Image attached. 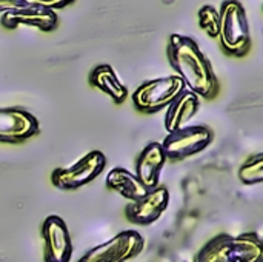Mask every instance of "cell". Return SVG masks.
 Listing matches in <instances>:
<instances>
[{
    "label": "cell",
    "mask_w": 263,
    "mask_h": 262,
    "mask_svg": "<svg viewBox=\"0 0 263 262\" xmlns=\"http://www.w3.org/2000/svg\"><path fill=\"white\" fill-rule=\"evenodd\" d=\"M166 161L168 159L159 142H151L142 150L136 162V178L146 190H154L159 187L160 173Z\"/></svg>",
    "instance_id": "12"
},
{
    "label": "cell",
    "mask_w": 263,
    "mask_h": 262,
    "mask_svg": "<svg viewBox=\"0 0 263 262\" xmlns=\"http://www.w3.org/2000/svg\"><path fill=\"white\" fill-rule=\"evenodd\" d=\"M25 6H29V5H26L23 0H0V15L8 12V11L20 9Z\"/></svg>",
    "instance_id": "20"
},
{
    "label": "cell",
    "mask_w": 263,
    "mask_h": 262,
    "mask_svg": "<svg viewBox=\"0 0 263 262\" xmlns=\"http://www.w3.org/2000/svg\"><path fill=\"white\" fill-rule=\"evenodd\" d=\"M29 6H42L48 9H55V8H63L71 5L74 0H23Z\"/></svg>",
    "instance_id": "19"
},
{
    "label": "cell",
    "mask_w": 263,
    "mask_h": 262,
    "mask_svg": "<svg viewBox=\"0 0 263 262\" xmlns=\"http://www.w3.org/2000/svg\"><path fill=\"white\" fill-rule=\"evenodd\" d=\"M42 238L45 242L43 261L69 262L72 256V241L68 225L60 216H48L42 224Z\"/></svg>",
    "instance_id": "8"
},
{
    "label": "cell",
    "mask_w": 263,
    "mask_h": 262,
    "mask_svg": "<svg viewBox=\"0 0 263 262\" xmlns=\"http://www.w3.org/2000/svg\"><path fill=\"white\" fill-rule=\"evenodd\" d=\"M40 133L39 120L22 108H0V142L22 144Z\"/></svg>",
    "instance_id": "7"
},
{
    "label": "cell",
    "mask_w": 263,
    "mask_h": 262,
    "mask_svg": "<svg viewBox=\"0 0 263 262\" xmlns=\"http://www.w3.org/2000/svg\"><path fill=\"white\" fill-rule=\"evenodd\" d=\"M105 165V154L99 150H94L71 167L55 168L51 174V182L59 190H79L80 187H85L94 181L103 171Z\"/></svg>",
    "instance_id": "6"
},
{
    "label": "cell",
    "mask_w": 263,
    "mask_h": 262,
    "mask_svg": "<svg viewBox=\"0 0 263 262\" xmlns=\"http://www.w3.org/2000/svg\"><path fill=\"white\" fill-rule=\"evenodd\" d=\"M185 262H186V261H185Z\"/></svg>",
    "instance_id": "21"
},
{
    "label": "cell",
    "mask_w": 263,
    "mask_h": 262,
    "mask_svg": "<svg viewBox=\"0 0 263 262\" xmlns=\"http://www.w3.org/2000/svg\"><path fill=\"white\" fill-rule=\"evenodd\" d=\"M197 15H199L200 28L210 37H217V34H219V11L211 5H205L199 9Z\"/></svg>",
    "instance_id": "17"
},
{
    "label": "cell",
    "mask_w": 263,
    "mask_h": 262,
    "mask_svg": "<svg viewBox=\"0 0 263 262\" xmlns=\"http://www.w3.org/2000/svg\"><path fill=\"white\" fill-rule=\"evenodd\" d=\"M200 107V99L190 90H183L170 105L165 114V130L173 133L185 127V124L194 117Z\"/></svg>",
    "instance_id": "13"
},
{
    "label": "cell",
    "mask_w": 263,
    "mask_h": 262,
    "mask_svg": "<svg viewBox=\"0 0 263 262\" xmlns=\"http://www.w3.org/2000/svg\"><path fill=\"white\" fill-rule=\"evenodd\" d=\"M106 187L109 190L119 193L125 199H129L131 202L140 199L142 196H145L148 193V190L140 184V181L136 178V174H133L126 168H120V167L112 168L108 173Z\"/></svg>",
    "instance_id": "15"
},
{
    "label": "cell",
    "mask_w": 263,
    "mask_h": 262,
    "mask_svg": "<svg viewBox=\"0 0 263 262\" xmlns=\"http://www.w3.org/2000/svg\"><path fill=\"white\" fill-rule=\"evenodd\" d=\"M239 179L245 185H256L263 181V154L257 153L248 158L239 168Z\"/></svg>",
    "instance_id": "16"
},
{
    "label": "cell",
    "mask_w": 263,
    "mask_h": 262,
    "mask_svg": "<svg viewBox=\"0 0 263 262\" xmlns=\"http://www.w3.org/2000/svg\"><path fill=\"white\" fill-rule=\"evenodd\" d=\"M168 204H170V191L166 187L159 185L154 190H148V193L140 199L131 202L126 207L125 215L131 224L151 225L168 208Z\"/></svg>",
    "instance_id": "9"
},
{
    "label": "cell",
    "mask_w": 263,
    "mask_h": 262,
    "mask_svg": "<svg viewBox=\"0 0 263 262\" xmlns=\"http://www.w3.org/2000/svg\"><path fill=\"white\" fill-rule=\"evenodd\" d=\"M185 90V83L179 76H166L142 83L133 94L136 110L154 114L168 108V105Z\"/></svg>",
    "instance_id": "3"
},
{
    "label": "cell",
    "mask_w": 263,
    "mask_h": 262,
    "mask_svg": "<svg viewBox=\"0 0 263 262\" xmlns=\"http://www.w3.org/2000/svg\"><path fill=\"white\" fill-rule=\"evenodd\" d=\"M213 141L214 133L211 128L205 125H190L168 133L160 145L166 159L179 162L203 151Z\"/></svg>",
    "instance_id": "4"
},
{
    "label": "cell",
    "mask_w": 263,
    "mask_h": 262,
    "mask_svg": "<svg viewBox=\"0 0 263 262\" xmlns=\"http://www.w3.org/2000/svg\"><path fill=\"white\" fill-rule=\"evenodd\" d=\"M222 49L233 57H243L251 48V34L243 5L227 0L219 9V34Z\"/></svg>",
    "instance_id": "2"
},
{
    "label": "cell",
    "mask_w": 263,
    "mask_h": 262,
    "mask_svg": "<svg viewBox=\"0 0 263 262\" xmlns=\"http://www.w3.org/2000/svg\"><path fill=\"white\" fill-rule=\"evenodd\" d=\"M168 60L182 79L185 88L199 99H214L219 93V82L211 62L202 53L196 40L183 34H171L168 42Z\"/></svg>",
    "instance_id": "1"
},
{
    "label": "cell",
    "mask_w": 263,
    "mask_h": 262,
    "mask_svg": "<svg viewBox=\"0 0 263 262\" xmlns=\"http://www.w3.org/2000/svg\"><path fill=\"white\" fill-rule=\"evenodd\" d=\"M57 22L59 17L55 11L42 6H25L2 14V25L8 29H14L17 26H32L40 31L49 32L55 29Z\"/></svg>",
    "instance_id": "11"
},
{
    "label": "cell",
    "mask_w": 263,
    "mask_h": 262,
    "mask_svg": "<svg viewBox=\"0 0 263 262\" xmlns=\"http://www.w3.org/2000/svg\"><path fill=\"white\" fill-rule=\"evenodd\" d=\"M89 83L97 90L103 91L105 94H108L116 103H123L128 97L126 86L119 80L111 65H97L89 74Z\"/></svg>",
    "instance_id": "14"
},
{
    "label": "cell",
    "mask_w": 263,
    "mask_h": 262,
    "mask_svg": "<svg viewBox=\"0 0 263 262\" xmlns=\"http://www.w3.org/2000/svg\"><path fill=\"white\" fill-rule=\"evenodd\" d=\"M223 239H225V233L214 236L210 242H206L200 249V252L197 253L194 262H220L219 253H220V247L223 244Z\"/></svg>",
    "instance_id": "18"
},
{
    "label": "cell",
    "mask_w": 263,
    "mask_h": 262,
    "mask_svg": "<svg viewBox=\"0 0 263 262\" xmlns=\"http://www.w3.org/2000/svg\"><path fill=\"white\" fill-rule=\"evenodd\" d=\"M220 262H263V244L256 233L225 235L219 253Z\"/></svg>",
    "instance_id": "10"
},
{
    "label": "cell",
    "mask_w": 263,
    "mask_h": 262,
    "mask_svg": "<svg viewBox=\"0 0 263 262\" xmlns=\"http://www.w3.org/2000/svg\"><path fill=\"white\" fill-rule=\"evenodd\" d=\"M143 236L136 230H125L109 241L91 249L77 262H126L143 250Z\"/></svg>",
    "instance_id": "5"
}]
</instances>
